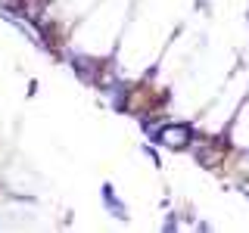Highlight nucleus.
<instances>
[{"instance_id": "nucleus-1", "label": "nucleus", "mask_w": 249, "mask_h": 233, "mask_svg": "<svg viewBox=\"0 0 249 233\" xmlns=\"http://www.w3.org/2000/svg\"><path fill=\"white\" fill-rule=\"evenodd\" d=\"M165 143H178V146H181L184 143V131L181 128H178V131H165Z\"/></svg>"}]
</instances>
